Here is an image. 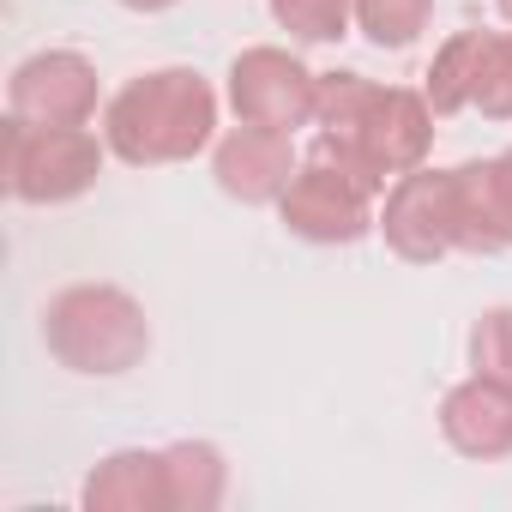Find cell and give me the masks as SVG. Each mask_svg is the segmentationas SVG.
<instances>
[{
	"label": "cell",
	"mask_w": 512,
	"mask_h": 512,
	"mask_svg": "<svg viewBox=\"0 0 512 512\" xmlns=\"http://www.w3.org/2000/svg\"><path fill=\"white\" fill-rule=\"evenodd\" d=\"M452 211H458V253L494 260L512 247V211L494 187V163H458L452 169Z\"/></svg>",
	"instance_id": "obj_13"
},
{
	"label": "cell",
	"mask_w": 512,
	"mask_h": 512,
	"mask_svg": "<svg viewBox=\"0 0 512 512\" xmlns=\"http://www.w3.org/2000/svg\"><path fill=\"white\" fill-rule=\"evenodd\" d=\"M374 199H380V193H374L362 175H350L344 163L308 151V163L290 175V187H284V199H278V217H284V229H290L296 241H308V247H350V241H362V235L380 223Z\"/></svg>",
	"instance_id": "obj_5"
},
{
	"label": "cell",
	"mask_w": 512,
	"mask_h": 512,
	"mask_svg": "<svg viewBox=\"0 0 512 512\" xmlns=\"http://www.w3.org/2000/svg\"><path fill=\"white\" fill-rule=\"evenodd\" d=\"M109 139L91 127H31L7 115V193L19 205H73L97 187Z\"/></svg>",
	"instance_id": "obj_4"
},
{
	"label": "cell",
	"mask_w": 512,
	"mask_h": 512,
	"mask_svg": "<svg viewBox=\"0 0 512 512\" xmlns=\"http://www.w3.org/2000/svg\"><path fill=\"white\" fill-rule=\"evenodd\" d=\"M79 500H85L91 512H169L163 446H157V452H145V446H121V452H109V458L85 476Z\"/></svg>",
	"instance_id": "obj_12"
},
{
	"label": "cell",
	"mask_w": 512,
	"mask_h": 512,
	"mask_svg": "<svg viewBox=\"0 0 512 512\" xmlns=\"http://www.w3.org/2000/svg\"><path fill=\"white\" fill-rule=\"evenodd\" d=\"M386 247L404 266H440L458 253V211H452V169H410L380 193V223Z\"/></svg>",
	"instance_id": "obj_8"
},
{
	"label": "cell",
	"mask_w": 512,
	"mask_h": 512,
	"mask_svg": "<svg viewBox=\"0 0 512 512\" xmlns=\"http://www.w3.org/2000/svg\"><path fill=\"white\" fill-rule=\"evenodd\" d=\"M229 109L247 127H272L296 139V127H308L320 109V73L278 43H253L229 61Z\"/></svg>",
	"instance_id": "obj_7"
},
{
	"label": "cell",
	"mask_w": 512,
	"mask_h": 512,
	"mask_svg": "<svg viewBox=\"0 0 512 512\" xmlns=\"http://www.w3.org/2000/svg\"><path fill=\"white\" fill-rule=\"evenodd\" d=\"M163 476H169V512H211L229 494V464L211 440L163 446Z\"/></svg>",
	"instance_id": "obj_14"
},
{
	"label": "cell",
	"mask_w": 512,
	"mask_h": 512,
	"mask_svg": "<svg viewBox=\"0 0 512 512\" xmlns=\"http://www.w3.org/2000/svg\"><path fill=\"white\" fill-rule=\"evenodd\" d=\"M434 25V0H356V31L374 49H410Z\"/></svg>",
	"instance_id": "obj_15"
},
{
	"label": "cell",
	"mask_w": 512,
	"mask_h": 512,
	"mask_svg": "<svg viewBox=\"0 0 512 512\" xmlns=\"http://www.w3.org/2000/svg\"><path fill=\"white\" fill-rule=\"evenodd\" d=\"M115 7H127V13H169V7H181V0H115Z\"/></svg>",
	"instance_id": "obj_19"
},
{
	"label": "cell",
	"mask_w": 512,
	"mask_h": 512,
	"mask_svg": "<svg viewBox=\"0 0 512 512\" xmlns=\"http://www.w3.org/2000/svg\"><path fill=\"white\" fill-rule=\"evenodd\" d=\"M43 350L85 380H115L151 356V320L121 284H67L43 308Z\"/></svg>",
	"instance_id": "obj_3"
},
{
	"label": "cell",
	"mask_w": 512,
	"mask_h": 512,
	"mask_svg": "<svg viewBox=\"0 0 512 512\" xmlns=\"http://www.w3.org/2000/svg\"><path fill=\"white\" fill-rule=\"evenodd\" d=\"M440 434H446L452 452H464L476 464L512 458V386H500L488 374H470V380L446 386V398H440Z\"/></svg>",
	"instance_id": "obj_11"
},
{
	"label": "cell",
	"mask_w": 512,
	"mask_h": 512,
	"mask_svg": "<svg viewBox=\"0 0 512 512\" xmlns=\"http://www.w3.org/2000/svg\"><path fill=\"white\" fill-rule=\"evenodd\" d=\"M494 13H500V19H506V25H512V0H494Z\"/></svg>",
	"instance_id": "obj_20"
},
{
	"label": "cell",
	"mask_w": 512,
	"mask_h": 512,
	"mask_svg": "<svg viewBox=\"0 0 512 512\" xmlns=\"http://www.w3.org/2000/svg\"><path fill=\"white\" fill-rule=\"evenodd\" d=\"M296 169H302V163H296L290 133H272V127L235 121V127L211 145V175H217V187H223L229 199H241V205H278Z\"/></svg>",
	"instance_id": "obj_10"
},
{
	"label": "cell",
	"mask_w": 512,
	"mask_h": 512,
	"mask_svg": "<svg viewBox=\"0 0 512 512\" xmlns=\"http://www.w3.org/2000/svg\"><path fill=\"white\" fill-rule=\"evenodd\" d=\"M494 163V187H500V199H506V211H512V145L500 151V157H488Z\"/></svg>",
	"instance_id": "obj_18"
},
{
	"label": "cell",
	"mask_w": 512,
	"mask_h": 512,
	"mask_svg": "<svg viewBox=\"0 0 512 512\" xmlns=\"http://www.w3.org/2000/svg\"><path fill=\"white\" fill-rule=\"evenodd\" d=\"M103 139H109V157L133 169L193 163L199 151L217 145V91L199 67L133 73L103 103Z\"/></svg>",
	"instance_id": "obj_2"
},
{
	"label": "cell",
	"mask_w": 512,
	"mask_h": 512,
	"mask_svg": "<svg viewBox=\"0 0 512 512\" xmlns=\"http://www.w3.org/2000/svg\"><path fill=\"white\" fill-rule=\"evenodd\" d=\"M422 97L434 115L482 109L488 121H512V25L506 31H458L434 49V67L422 73Z\"/></svg>",
	"instance_id": "obj_6"
},
{
	"label": "cell",
	"mask_w": 512,
	"mask_h": 512,
	"mask_svg": "<svg viewBox=\"0 0 512 512\" xmlns=\"http://www.w3.org/2000/svg\"><path fill=\"white\" fill-rule=\"evenodd\" d=\"M266 7L296 43H344L356 31V0H266Z\"/></svg>",
	"instance_id": "obj_16"
},
{
	"label": "cell",
	"mask_w": 512,
	"mask_h": 512,
	"mask_svg": "<svg viewBox=\"0 0 512 512\" xmlns=\"http://www.w3.org/2000/svg\"><path fill=\"white\" fill-rule=\"evenodd\" d=\"M434 103L410 85H380L368 73H320L314 151L386 193L398 175L422 169L434 151Z\"/></svg>",
	"instance_id": "obj_1"
},
{
	"label": "cell",
	"mask_w": 512,
	"mask_h": 512,
	"mask_svg": "<svg viewBox=\"0 0 512 512\" xmlns=\"http://www.w3.org/2000/svg\"><path fill=\"white\" fill-rule=\"evenodd\" d=\"M7 115L31 127H85L97 115V67L79 49H43L13 67Z\"/></svg>",
	"instance_id": "obj_9"
},
{
	"label": "cell",
	"mask_w": 512,
	"mask_h": 512,
	"mask_svg": "<svg viewBox=\"0 0 512 512\" xmlns=\"http://www.w3.org/2000/svg\"><path fill=\"white\" fill-rule=\"evenodd\" d=\"M470 374H488L500 386H512V308H488L470 326Z\"/></svg>",
	"instance_id": "obj_17"
}]
</instances>
